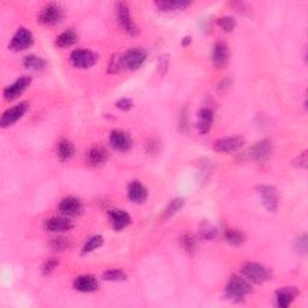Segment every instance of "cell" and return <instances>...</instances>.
<instances>
[{
    "instance_id": "obj_1",
    "label": "cell",
    "mask_w": 308,
    "mask_h": 308,
    "mask_svg": "<svg viewBox=\"0 0 308 308\" xmlns=\"http://www.w3.org/2000/svg\"><path fill=\"white\" fill-rule=\"evenodd\" d=\"M64 18V10L61 5L51 3V4L46 5L40 12L38 21L44 25H55L61 23Z\"/></svg>"
},
{
    "instance_id": "obj_2",
    "label": "cell",
    "mask_w": 308,
    "mask_h": 308,
    "mask_svg": "<svg viewBox=\"0 0 308 308\" xmlns=\"http://www.w3.org/2000/svg\"><path fill=\"white\" fill-rule=\"evenodd\" d=\"M116 13H117L119 25L123 28L124 32H127L129 35L132 36L138 34V28L137 25L135 24V22L132 21L128 4H125V3H118V4L116 5Z\"/></svg>"
},
{
    "instance_id": "obj_3",
    "label": "cell",
    "mask_w": 308,
    "mask_h": 308,
    "mask_svg": "<svg viewBox=\"0 0 308 308\" xmlns=\"http://www.w3.org/2000/svg\"><path fill=\"white\" fill-rule=\"evenodd\" d=\"M251 291V287L247 279L240 276H231L227 286L228 296L233 299H242Z\"/></svg>"
},
{
    "instance_id": "obj_4",
    "label": "cell",
    "mask_w": 308,
    "mask_h": 308,
    "mask_svg": "<svg viewBox=\"0 0 308 308\" xmlns=\"http://www.w3.org/2000/svg\"><path fill=\"white\" fill-rule=\"evenodd\" d=\"M241 272L247 278V281L257 284L265 282L269 277L267 270L265 269L263 265L257 263H244L242 265V269H241Z\"/></svg>"
},
{
    "instance_id": "obj_5",
    "label": "cell",
    "mask_w": 308,
    "mask_h": 308,
    "mask_svg": "<svg viewBox=\"0 0 308 308\" xmlns=\"http://www.w3.org/2000/svg\"><path fill=\"white\" fill-rule=\"evenodd\" d=\"M33 42H34V36H33L32 32H29L25 28H19L16 32V34L13 35L9 47L15 52L24 51V49L31 47Z\"/></svg>"
},
{
    "instance_id": "obj_6",
    "label": "cell",
    "mask_w": 308,
    "mask_h": 308,
    "mask_svg": "<svg viewBox=\"0 0 308 308\" xmlns=\"http://www.w3.org/2000/svg\"><path fill=\"white\" fill-rule=\"evenodd\" d=\"M258 191H259L265 208L270 212L277 211L279 197H278L276 188L272 185H260V187H258Z\"/></svg>"
},
{
    "instance_id": "obj_7",
    "label": "cell",
    "mask_w": 308,
    "mask_h": 308,
    "mask_svg": "<svg viewBox=\"0 0 308 308\" xmlns=\"http://www.w3.org/2000/svg\"><path fill=\"white\" fill-rule=\"evenodd\" d=\"M29 110V104L26 101L19 102L18 105H16L15 107L10 108L3 115L2 121H0V125L2 128H8L11 127L12 124H15L18 119H21L23 116L26 114V111Z\"/></svg>"
},
{
    "instance_id": "obj_8",
    "label": "cell",
    "mask_w": 308,
    "mask_h": 308,
    "mask_svg": "<svg viewBox=\"0 0 308 308\" xmlns=\"http://www.w3.org/2000/svg\"><path fill=\"white\" fill-rule=\"evenodd\" d=\"M70 58L72 65L78 69H88L97 62V55L88 49H75Z\"/></svg>"
},
{
    "instance_id": "obj_9",
    "label": "cell",
    "mask_w": 308,
    "mask_h": 308,
    "mask_svg": "<svg viewBox=\"0 0 308 308\" xmlns=\"http://www.w3.org/2000/svg\"><path fill=\"white\" fill-rule=\"evenodd\" d=\"M31 83H32V78L29 77V76L19 77L17 81H15L12 85L8 86V87L4 89L5 100L11 101V100H15V99H17L19 95H21L22 93L31 86Z\"/></svg>"
},
{
    "instance_id": "obj_10",
    "label": "cell",
    "mask_w": 308,
    "mask_h": 308,
    "mask_svg": "<svg viewBox=\"0 0 308 308\" xmlns=\"http://www.w3.org/2000/svg\"><path fill=\"white\" fill-rule=\"evenodd\" d=\"M147 54L141 48H131L123 55L124 66H127L130 70H137L146 62Z\"/></svg>"
},
{
    "instance_id": "obj_11",
    "label": "cell",
    "mask_w": 308,
    "mask_h": 308,
    "mask_svg": "<svg viewBox=\"0 0 308 308\" xmlns=\"http://www.w3.org/2000/svg\"><path fill=\"white\" fill-rule=\"evenodd\" d=\"M110 144L115 150L127 152L131 148L132 141L128 132L123 130H114L110 135Z\"/></svg>"
},
{
    "instance_id": "obj_12",
    "label": "cell",
    "mask_w": 308,
    "mask_h": 308,
    "mask_svg": "<svg viewBox=\"0 0 308 308\" xmlns=\"http://www.w3.org/2000/svg\"><path fill=\"white\" fill-rule=\"evenodd\" d=\"M244 144V138L241 136H233V137H227L221 138L214 142L213 148L216 152L219 153H228V152H234L241 148Z\"/></svg>"
},
{
    "instance_id": "obj_13",
    "label": "cell",
    "mask_w": 308,
    "mask_h": 308,
    "mask_svg": "<svg viewBox=\"0 0 308 308\" xmlns=\"http://www.w3.org/2000/svg\"><path fill=\"white\" fill-rule=\"evenodd\" d=\"M59 212L65 217H76L81 214L82 204L76 198H65L59 204Z\"/></svg>"
},
{
    "instance_id": "obj_14",
    "label": "cell",
    "mask_w": 308,
    "mask_h": 308,
    "mask_svg": "<svg viewBox=\"0 0 308 308\" xmlns=\"http://www.w3.org/2000/svg\"><path fill=\"white\" fill-rule=\"evenodd\" d=\"M128 197L132 203L142 204L148 197V190L141 182L134 181L128 187Z\"/></svg>"
},
{
    "instance_id": "obj_15",
    "label": "cell",
    "mask_w": 308,
    "mask_h": 308,
    "mask_svg": "<svg viewBox=\"0 0 308 308\" xmlns=\"http://www.w3.org/2000/svg\"><path fill=\"white\" fill-rule=\"evenodd\" d=\"M45 228L51 233H64L69 231L72 228L71 221L65 217H52L46 220Z\"/></svg>"
},
{
    "instance_id": "obj_16",
    "label": "cell",
    "mask_w": 308,
    "mask_h": 308,
    "mask_svg": "<svg viewBox=\"0 0 308 308\" xmlns=\"http://www.w3.org/2000/svg\"><path fill=\"white\" fill-rule=\"evenodd\" d=\"M271 153H272V144L269 140H261L250 148V157L259 161L269 158Z\"/></svg>"
},
{
    "instance_id": "obj_17",
    "label": "cell",
    "mask_w": 308,
    "mask_h": 308,
    "mask_svg": "<svg viewBox=\"0 0 308 308\" xmlns=\"http://www.w3.org/2000/svg\"><path fill=\"white\" fill-rule=\"evenodd\" d=\"M212 61L217 68H224L229 62V48L224 42H217L214 45L213 54H212Z\"/></svg>"
},
{
    "instance_id": "obj_18",
    "label": "cell",
    "mask_w": 308,
    "mask_h": 308,
    "mask_svg": "<svg viewBox=\"0 0 308 308\" xmlns=\"http://www.w3.org/2000/svg\"><path fill=\"white\" fill-rule=\"evenodd\" d=\"M110 221L116 231H121L130 224L131 218L125 211L114 210L110 212Z\"/></svg>"
},
{
    "instance_id": "obj_19",
    "label": "cell",
    "mask_w": 308,
    "mask_h": 308,
    "mask_svg": "<svg viewBox=\"0 0 308 308\" xmlns=\"http://www.w3.org/2000/svg\"><path fill=\"white\" fill-rule=\"evenodd\" d=\"M74 288L79 293H93L98 289V282L93 276H79L75 279Z\"/></svg>"
},
{
    "instance_id": "obj_20",
    "label": "cell",
    "mask_w": 308,
    "mask_h": 308,
    "mask_svg": "<svg viewBox=\"0 0 308 308\" xmlns=\"http://www.w3.org/2000/svg\"><path fill=\"white\" fill-rule=\"evenodd\" d=\"M297 295V290L294 288H282L276 294V303L278 307L286 308L293 302Z\"/></svg>"
},
{
    "instance_id": "obj_21",
    "label": "cell",
    "mask_w": 308,
    "mask_h": 308,
    "mask_svg": "<svg viewBox=\"0 0 308 308\" xmlns=\"http://www.w3.org/2000/svg\"><path fill=\"white\" fill-rule=\"evenodd\" d=\"M213 118H214V114L211 108H201L199 111V131L201 134H206V132L210 131V129L212 127V123H213Z\"/></svg>"
},
{
    "instance_id": "obj_22",
    "label": "cell",
    "mask_w": 308,
    "mask_h": 308,
    "mask_svg": "<svg viewBox=\"0 0 308 308\" xmlns=\"http://www.w3.org/2000/svg\"><path fill=\"white\" fill-rule=\"evenodd\" d=\"M191 5V2L185 0H160L155 3V6L161 11H175V10H185Z\"/></svg>"
},
{
    "instance_id": "obj_23",
    "label": "cell",
    "mask_w": 308,
    "mask_h": 308,
    "mask_svg": "<svg viewBox=\"0 0 308 308\" xmlns=\"http://www.w3.org/2000/svg\"><path fill=\"white\" fill-rule=\"evenodd\" d=\"M108 158L107 151L100 146H95L89 150L87 154V160L91 165H101L104 164Z\"/></svg>"
},
{
    "instance_id": "obj_24",
    "label": "cell",
    "mask_w": 308,
    "mask_h": 308,
    "mask_svg": "<svg viewBox=\"0 0 308 308\" xmlns=\"http://www.w3.org/2000/svg\"><path fill=\"white\" fill-rule=\"evenodd\" d=\"M57 154L62 161L71 159L75 154V146L71 141L62 140L57 146Z\"/></svg>"
},
{
    "instance_id": "obj_25",
    "label": "cell",
    "mask_w": 308,
    "mask_h": 308,
    "mask_svg": "<svg viewBox=\"0 0 308 308\" xmlns=\"http://www.w3.org/2000/svg\"><path fill=\"white\" fill-rule=\"evenodd\" d=\"M23 65H24V68L28 69V70L42 71L45 70L46 68V61L44 58L38 57V55L29 54L26 55L24 61H23Z\"/></svg>"
},
{
    "instance_id": "obj_26",
    "label": "cell",
    "mask_w": 308,
    "mask_h": 308,
    "mask_svg": "<svg viewBox=\"0 0 308 308\" xmlns=\"http://www.w3.org/2000/svg\"><path fill=\"white\" fill-rule=\"evenodd\" d=\"M77 41V34L74 31H65L63 32L61 35L57 36V40H55V45L58 47H69V46H72L76 44Z\"/></svg>"
},
{
    "instance_id": "obj_27",
    "label": "cell",
    "mask_w": 308,
    "mask_h": 308,
    "mask_svg": "<svg viewBox=\"0 0 308 308\" xmlns=\"http://www.w3.org/2000/svg\"><path fill=\"white\" fill-rule=\"evenodd\" d=\"M225 240L228 243L233 244V246H240L246 241V236L242 231L236 229H229L225 231Z\"/></svg>"
},
{
    "instance_id": "obj_28",
    "label": "cell",
    "mask_w": 308,
    "mask_h": 308,
    "mask_svg": "<svg viewBox=\"0 0 308 308\" xmlns=\"http://www.w3.org/2000/svg\"><path fill=\"white\" fill-rule=\"evenodd\" d=\"M183 205H184L183 199H181V198L174 199V200H172L171 203L167 205L166 210L164 211V218H165V219H167V218H171L172 216H175V214H176L177 212L180 211L182 207H183Z\"/></svg>"
},
{
    "instance_id": "obj_29",
    "label": "cell",
    "mask_w": 308,
    "mask_h": 308,
    "mask_svg": "<svg viewBox=\"0 0 308 308\" xmlns=\"http://www.w3.org/2000/svg\"><path fill=\"white\" fill-rule=\"evenodd\" d=\"M102 242H104V238H102L101 236H99V235H97V236L91 237L87 241V242H86L83 249H82V253H83V254L92 253L93 250L98 249L99 247H101Z\"/></svg>"
},
{
    "instance_id": "obj_30",
    "label": "cell",
    "mask_w": 308,
    "mask_h": 308,
    "mask_svg": "<svg viewBox=\"0 0 308 308\" xmlns=\"http://www.w3.org/2000/svg\"><path fill=\"white\" fill-rule=\"evenodd\" d=\"M102 278L108 282H123L127 279V274L121 270H110L102 274Z\"/></svg>"
},
{
    "instance_id": "obj_31",
    "label": "cell",
    "mask_w": 308,
    "mask_h": 308,
    "mask_svg": "<svg viewBox=\"0 0 308 308\" xmlns=\"http://www.w3.org/2000/svg\"><path fill=\"white\" fill-rule=\"evenodd\" d=\"M182 244H183L184 249L188 251V253L193 254L195 250H197L198 248V241H197V237L194 236V235H185V236L183 237V241H182Z\"/></svg>"
},
{
    "instance_id": "obj_32",
    "label": "cell",
    "mask_w": 308,
    "mask_h": 308,
    "mask_svg": "<svg viewBox=\"0 0 308 308\" xmlns=\"http://www.w3.org/2000/svg\"><path fill=\"white\" fill-rule=\"evenodd\" d=\"M123 66H124L123 57H121L119 54H115L111 59L110 65H108V72H110V74H118V72L122 70Z\"/></svg>"
},
{
    "instance_id": "obj_33",
    "label": "cell",
    "mask_w": 308,
    "mask_h": 308,
    "mask_svg": "<svg viewBox=\"0 0 308 308\" xmlns=\"http://www.w3.org/2000/svg\"><path fill=\"white\" fill-rule=\"evenodd\" d=\"M218 25H219L224 32L230 33L233 32L235 26H236V22H235V19L230 17V16H224V17H220L218 19Z\"/></svg>"
},
{
    "instance_id": "obj_34",
    "label": "cell",
    "mask_w": 308,
    "mask_h": 308,
    "mask_svg": "<svg viewBox=\"0 0 308 308\" xmlns=\"http://www.w3.org/2000/svg\"><path fill=\"white\" fill-rule=\"evenodd\" d=\"M200 234L201 237L205 238V240H213L217 236V230L211 224L204 223L200 227Z\"/></svg>"
},
{
    "instance_id": "obj_35",
    "label": "cell",
    "mask_w": 308,
    "mask_h": 308,
    "mask_svg": "<svg viewBox=\"0 0 308 308\" xmlns=\"http://www.w3.org/2000/svg\"><path fill=\"white\" fill-rule=\"evenodd\" d=\"M69 246H70V243H69L68 238L65 237H55L51 241V247L52 249L54 250H58V251L65 250L66 248H69Z\"/></svg>"
},
{
    "instance_id": "obj_36",
    "label": "cell",
    "mask_w": 308,
    "mask_h": 308,
    "mask_svg": "<svg viewBox=\"0 0 308 308\" xmlns=\"http://www.w3.org/2000/svg\"><path fill=\"white\" fill-rule=\"evenodd\" d=\"M169 63H170V58H169L167 54H163L159 57V62H158V71L159 75L161 77H164L166 75L167 69H169Z\"/></svg>"
},
{
    "instance_id": "obj_37",
    "label": "cell",
    "mask_w": 308,
    "mask_h": 308,
    "mask_svg": "<svg viewBox=\"0 0 308 308\" xmlns=\"http://www.w3.org/2000/svg\"><path fill=\"white\" fill-rule=\"evenodd\" d=\"M58 260L57 259H54V258H53V259H48V260H46L45 261V264L42 265V273L44 274H49V273H52L53 271L55 270V267L58 266Z\"/></svg>"
},
{
    "instance_id": "obj_38",
    "label": "cell",
    "mask_w": 308,
    "mask_h": 308,
    "mask_svg": "<svg viewBox=\"0 0 308 308\" xmlns=\"http://www.w3.org/2000/svg\"><path fill=\"white\" fill-rule=\"evenodd\" d=\"M295 248L300 253L306 254L307 251V235H301V236L295 241Z\"/></svg>"
},
{
    "instance_id": "obj_39",
    "label": "cell",
    "mask_w": 308,
    "mask_h": 308,
    "mask_svg": "<svg viewBox=\"0 0 308 308\" xmlns=\"http://www.w3.org/2000/svg\"><path fill=\"white\" fill-rule=\"evenodd\" d=\"M116 106H117L119 110H122V111H129V110H131L132 106L134 105H132V101L130 100V99L123 98L116 102Z\"/></svg>"
},
{
    "instance_id": "obj_40",
    "label": "cell",
    "mask_w": 308,
    "mask_h": 308,
    "mask_svg": "<svg viewBox=\"0 0 308 308\" xmlns=\"http://www.w3.org/2000/svg\"><path fill=\"white\" fill-rule=\"evenodd\" d=\"M180 128H181V131L185 132L188 130V112L187 110L182 111L181 114V117H180Z\"/></svg>"
},
{
    "instance_id": "obj_41",
    "label": "cell",
    "mask_w": 308,
    "mask_h": 308,
    "mask_svg": "<svg viewBox=\"0 0 308 308\" xmlns=\"http://www.w3.org/2000/svg\"><path fill=\"white\" fill-rule=\"evenodd\" d=\"M295 164H296L299 167H302V169H306V167H307L308 159H307V152H306V151H304L302 154H300V155H299V158L296 159Z\"/></svg>"
},
{
    "instance_id": "obj_42",
    "label": "cell",
    "mask_w": 308,
    "mask_h": 308,
    "mask_svg": "<svg viewBox=\"0 0 308 308\" xmlns=\"http://www.w3.org/2000/svg\"><path fill=\"white\" fill-rule=\"evenodd\" d=\"M219 86H220V87H219L220 91H221V89H229L230 81H229V79H224V81L220 82Z\"/></svg>"
},
{
    "instance_id": "obj_43",
    "label": "cell",
    "mask_w": 308,
    "mask_h": 308,
    "mask_svg": "<svg viewBox=\"0 0 308 308\" xmlns=\"http://www.w3.org/2000/svg\"><path fill=\"white\" fill-rule=\"evenodd\" d=\"M190 41H191L190 36H185V38H183V40H182V45H183V46H188V45L190 44Z\"/></svg>"
}]
</instances>
